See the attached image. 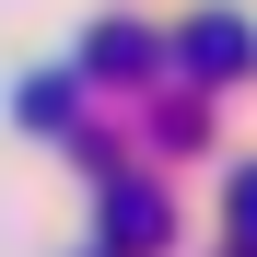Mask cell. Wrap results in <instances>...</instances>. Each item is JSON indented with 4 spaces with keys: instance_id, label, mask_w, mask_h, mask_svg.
<instances>
[{
    "instance_id": "obj_1",
    "label": "cell",
    "mask_w": 257,
    "mask_h": 257,
    "mask_svg": "<svg viewBox=\"0 0 257 257\" xmlns=\"http://www.w3.org/2000/svg\"><path fill=\"white\" fill-rule=\"evenodd\" d=\"M105 245H117V257L164 245V187H105Z\"/></svg>"
},
{
    "instance_id": "obj_2",
    "label": "cell",
    "mask_w": 257,
    "mask_h": 257,
    "mask_svg": "<svg viewBox=\"0 0 257 257\" xmlns=\"http://www.w3.org/2000/svg\"><path fill=\"white\" fill-rule=\"evenodd\" d=\"M176 59H187L199 82H222V70H245V24H234V12H199V24H187V47H176Z\"/></svg>"
},
{
    "instance_id": "obj_3",
    "label": "cell",
    "mask_w": 257,
    "mask_h": 257,
    "mask_svg": "<svg viewBox=\"0 0 257 257\" xmlns=\"http://www.w3.org/2000/svg\"><path fill=\"white\" fill-rule=\"evenodd\" d=\"M82 70H94V82H105V70H152V47H141V35H94Z\"/></svg>"
},
{
    "instance_id": "obj_4",
    "label": "cell",
    "mask_w": 257,
    "mask_h": 257,
    "mask_svg": "<svg viewBox=\"0 0 257 257\" xmlns=\"http://www.w3.org/2000/svg\"><path fill=\"white\" fill-rule=\"evenodd\" d=\"M24 128H70V70H59V82H35V94H24Z\"/></svg>"
},
{
    "instance_id": "obj_5",
    "label": "cell",
    "mask_w": 257,
    "mask_h": 257,
    "mask_svg": "<svg viewBox=\"0 0 257 257\" xmlns=\"http://www.w3.org/2000/svg\"><path fill=\"white\" fill-rule=\"evenodd\" d=\"M245 234H257V176H245Z\"/></svg>"
},
{
    "instance_id": "obj_6",
    "label": "cell",
    "mask_w": 257,
    "mask_h": 257,
    "mask_svg": "<svg viewBox=\"0 0 257 257\" xmlns=\"http://www.w3.org/2000/svg\"><path fill=\"white\" fill-rule=\"evenodd\" d=\"M105 257H117V245H105Z\"/></svg>"
}]
</instances>
